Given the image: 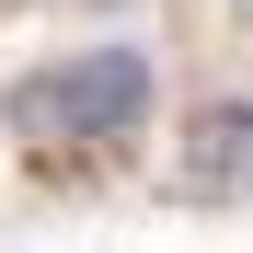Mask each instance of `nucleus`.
<instances>
[{
  "label": "nucleus",
  "mask_w": 253,
  "mask_h": 253,
  "mask_svg": "<svg viewBox=\"0 0 253 253\" xmlns=\"http://www.w3.org/2000/svg\"><path fill=\"white\" fill-rule=\"evenodd\" d=\"M150 115H161V69H150V46H126V35L69 46V58L23 92V126H35V138H81V150L150 138Z\"/></svg>",
  "instance_id": "obj_1"
},
{
  "label": "nucleus",
  "mask_w": 253,
  "mask_h": 253,
  "mask_svg": "<svg viewBox=\"0 0 253 253\" xmlns=\"http://www.w3.org/2000/svg\"><path fill=\"white\" fill-rule=\"evenodd\" d=\"M242 173H253V104L219 92L184 115V196H242Z\"/></svg>",
  "instance_id": "obj_2"
}]
</instances>
